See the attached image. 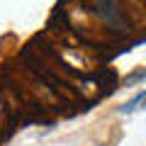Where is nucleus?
<instances>
[{"mask_svg": "<svg viewBox=\"0 0 146 146\" xmlns=\"http://www.w3.org/2000/svg\"><path fill=\"white\" fill-rule=\"evenodd\" d=\"M141 100H144V90H141V93H136V98H134V100H131V102H129V105H124V107H122V110H119V112H134V110H136V105H139V102H141Z\"/></svg>", "mask_w": 146, "mask_h": 146, "instance_id": "1", "label": "nucleus"}]
</instances>
